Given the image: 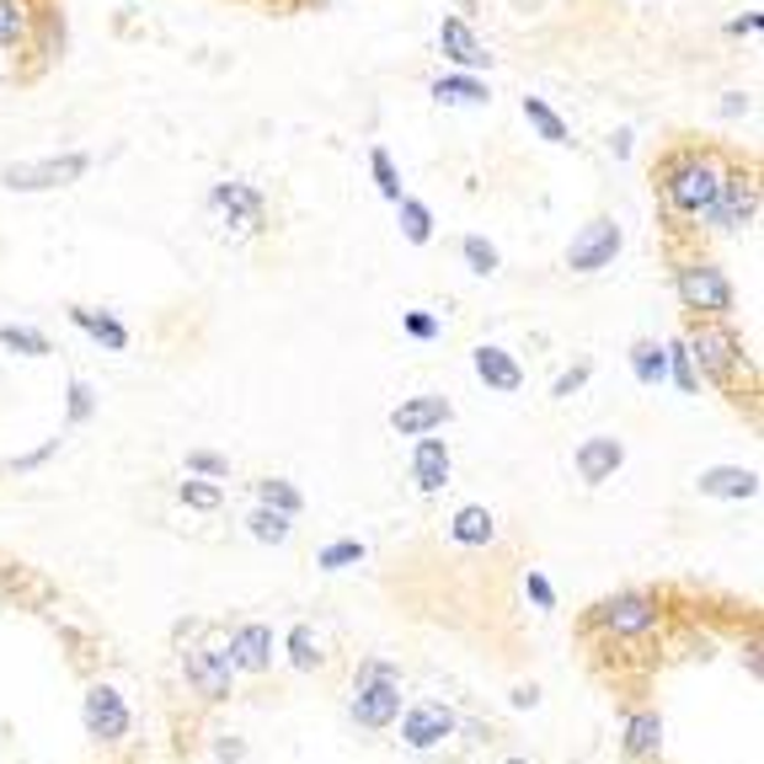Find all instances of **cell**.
Masks as SVG:
<instances>
[{
  "label": "cell",
  "instance_id": "cell-45",
  "mask_svg": "<svg viewBox=\"0 0 764 764\" xmlns=\"http://www.w3.org/2000/svg\"><path fill=\"white\" fill-rule=\"evenodd\" d=\"M54 449H59V439H48L43 449H33V454H22V460H16V471H38V465L48 460V454H54Z\"/></svg>",
  "mask_w": 764,
  "mask_h": 764
},
{
  "label": "cell",
  "instance_id": "cell-25",
  "mask_svg": "<svg viewBox=\"0 0 764 764\" xmlns=\"http://www.w3.org/2000/svg\"><path fill=\"white\" fill-rule=\"evenodd\" d=\"M396 225H402V241L406 246H428V241H434V225H439V220H434V209H428L423 199L402 193V199H396Z\"/></svg>",
  "mask_w": 764,
  "mask_h": 764
},
{
  "label": "cell",
  "instance_id": "cell-2",
  "mask_svg": "<svg viewBox=\"0 0 764 764\" xmlns=\"http://www.w3.org/2000/svg\"><path fill=\"white\" fill-rule=\"evenodd\" d=\"M203 214H209L214 236L231 241V246H241V241H251V236L268 231V199H262L257 182H241V177L214 182L209 199H203Z\"/></svg>",
  "mask_w": 764,
  "mask_h": 764
},
{
  "label": "cell",
  "instance_id": "cell-36",
  "mask_svg": "<svg viewBox=\"0 0 764 764\" xmlns=\"http://www.w3.org/2000/svg\"><path fill=\"white\" fill-rule=\"evenodd\" d=\"M668 348V380L679 385L684 396H695L700 391V374H695V363H689V348L684 342H663Z\"/></svg>",
  "mask_w": 764,
  "mask_h": 764
},
{
  "label": "cell",
  "instance_id": "cell-27",
  "mask_svg": "<svg viewBox=\"0 0 764 764\" xmlns=\"http://www.w3.org/2000/svg\"><path fill=\"white\" fill-rule=\"evenodd\" d=\"M658 749H663V717L658 711H637L626 722V754L631 760H658Z\"/></svg>",
  "mask_w": 764,
  "mask_h": 764
},
{
  "label": "cell",
  "instance_id": "cell-31",
  "mask_svg": "<svg viewBox=\"0 0 764 764\" xmlns=\"http://www.w3.org/2000/svg\"><path fill=\"white\" fill-rule=\"evenodd\" d=\"M246 529H251V540H262V546H283V540H289V514L268 508V503H257L251 519H246Z\"/></svg>",
  "mask_w": 764,
  "mask_h": 764
},
{
  "label": "cell",
  "instance_id": "cell-48",
  "mask_svg": "<svg viewBox=\"0 0 764 764\" xmlns=\"http://www.w3.org/2000/svg\"><path fill=\"white\" fill-rule=\"evenodd\" d=\"M508 764H529V760H508Z\"/></svg>",
  "mask_w": 764,
  "mask_h": 764
},
{
  "label": "cell",
  "instance_id": "cell-3",
  "mask_svg": "<svg viewBox=\"0 0 764 764\" xmlns=\"http://www.w3.org/2000/svg\"><path fill=\"white\" fill-rule=\"evenodd\" d=\"M674 294H679L684 311L711 316V322H727L732 305H738V289L727 279V268L711 262V257H684L679 268H674Z\"/></svg>",
  "mask_w": 764,
  "mask_h": 764
},
{
  "label": "cell",
  "instance_id": "cell-39",
  "mask_svg": "<svg viewBox=\"0 0 764 764\" xmlns=\"http://www.w3.org/2000/svg\"><path fill=\"white\" fill-rule=\"evenodd\" d=\"M188 471H193V476H209V482H220V476H231V460L214 454V449H193V454H188Z\"/></svg>",
  "mask_w": 764,
  "mask_h": 764
},
{
  "label": "cell",
  "instance_id": "cell-24",
  "mask_svg": "<svg viewBox=\"0 0 764 764\" xmlns=\"http://www.w3.org/2000/svg\"><path fill=\"white\" fill-rule=\"evenodd\" d=\"M626 359H631V374H637V385H647V391L668 380V348H663L658 337H637Z\"/></svg>",
  "mask_w": 764,
  "mask_h": 764
},
{
  "label": "cell",
  "instance_id": "cell-1",
  "mask_svg": "<svg viewBox=\"0 0 764 764\" xmlns=\"http://www.w3.org/2000/svg\"><path fill=\"white\" fill-rule=\"evenodd\" d=\"M722 171H727V161L717 150H706V145H679V150H668L663 161L652 166V188H658V199H663V209H668L674 220H706Z\"/></svg>",
  "mask_w": 764,
  "mask_h": 764
},
{
  "label": "cell",
  "instance_id": "cell-42",
  "mask_svg": "<svg viewBox=\"0 0 764 764\" xmlns=\"http://www.w3.org/2000/svg\"><path fill=\"white\" fill-rule=\"evenodd\" d=\"M760 33H764L760 11H743V16H732V22H727V38H760Z\"/></svg>",
  "mask_w": 764,
  "mask_h": 764
},
{
  "label": "cell",
  "instance_id": "cell-38",
  "mask_svg": "<svg viewBox=\"0 0 764 764\" xmlns=\"http://www.w3.org/2000/svg\"><path fill=\"white\" fill-rule=\"evenodd\" d=\"M402 332L417 337V342H434V337H443V322L428 316V311H402Z\"/></svg>",
  "mask_w": 764,
  "mask_h": 764
},
{
  "label": "cell",
  "instance_id": "cell-20",
  "mask_svg": "<svg viewBox=\"0 0 764 764\" xmlns=\"http://www.w3.org/2000/svg\"><path fill=\"white\" fill-rule=\"evenodd\" d=\"M428 97L439 108H486L492 102V86L482 76H471V70H449V76H439V81L428 86Z\"/></svg>",
  "mask_w": 764,
  "mask_h": 764
},
{
  "label": "cell",
  "instance_id": "cell-4",
  "mask_svg": "<svg viewBox=\"0 0 764 764\" xmlns=\"http://www.w3.org/2000/svg\"><path fill=\"white\" fill-rule=\"evenodd\" d=\"M760 171L754 166H727L722 182H717V199L706 209V225L722 231V236H738V231H754L760 225Z\"/></svg>",
  "mask_w": 764,
  "mask_h": 764
},
{
  "label": "cell",
  "instance_id": "cell-33",
  "mask_svg": "<svg viewBox=\"0 0 764 764\" xmlns=\"http://www.w3.org/2000/svg\"><path fill=\"white\" fill-rule=\"evenodd\" d=\"M177 497H182L188 508H199V514H214V508L225 503V486L209 482V476H193V471H188V482L177 486Z\"/></svg>",
  "mask_w": 764,
  "mask_h": 764
},
{
  "label": "cell",
  "instance_id": "cell-23",
  "mask_svg": "<svg viewBox=\"0 0 764 764\" xmlns=\"http://www.w3.org/2000/svg\"><path fill=\"white\" fill-rule=\"evenodd\" d=\"M519 113H524V123L535 128V139H546V145H572V128H566V119L546 102V97H524Z\"/></svg>",
  "mask_w": 764,
  "mask_h": 764
},
{
  "label": "cell",
  "instance_id": "cell-11",
  "mask_svg": "<svg viewBox=\"0 0 764 764\" xmlns=\"http://www.w3.org/2000/svg\"><path fill=\"white\" fill-rule=\"evenodd\" d=\"M81 722H86V732H91V738H102V743H119L123 732H128V700H123L113 684H97V689L86 695Z\"/></svg>",
  "mask_w": 764,
  "mask_h": 764
},
{
  "label": "cell",
  "instance_id": "cell-21",
  "mask_svg": "<svg viewBox=\"0 0 764 764\" xmlns=\"http://www.w3.org/2000/svg\"><path fill=\"white\" fill-rule=\"evenodd\" d=\"M70 322L81 326L91 342H102L108 353H123V348H128V326H123L113 311H97V305H70Z\"/></svg>",
  "mask_w": 764,
  "mask_h": 764
},
{
  "label": "cell",
  "instance_id": "cell-18",
  "mask_svg": "<svg viewBox=\"0 0 764 764\" xmlns=\"http://www.w3.org/2000/svg\"><path fill=\"white\" fill-rule=\"evenodd\" d=\"M412 482H417V492H443V486H449V443L434 439V434H417Z\"/></svg>",
  "mask_w": 764,
  "mask_h": 764
},
{
  "label": "cell",
  "instance_id": "cell-10",
  "mask_svg": "<svg viewBox=\"0 0 764 764\" xmlns=\"http://www.w3.org/2000/svg\"><path fill=\"white\" fill-rule=\"evenodd\" d=\"M182 674L199 689L203 700H225L231 695V679H236V663L231 652H214V647H188L182 652Z\"/></svg>",
  "mask_w": 764,
  "mask_h": 764
},
{
  "label": "cell",
  "instance_id": "cell-46",
  "mask_svg": "<svg viewBox=\"0 0 764 764\" xmlns=\"http://www.w3.org/2000/svg\"><path fill=\"white\" fill-rule=\"evenodd\" d=\"M631 139H637L631 128H620V134H609V156H615V161H626V156H631Z\"/></svg>",
  "mask_w": 764,
  "mask_h": 764
},
{
  "label": "cell",
  "instance_id": "cell-17",
  "mask_svg": "<svg viewBox=\"0 0 764 764\" xmlns=\"http://www.w3.org/2000/svg\"><path fill=\"white\" fill-rule=\"evenodd\" d=\"M695 492L700 497H722V503H749V497H760V471H749V465H711V471L695 476Z\"/></svg>",
  "mask_w": 764,
  "mask_h": 764
},
{
  "label": "cell",
  "instance_id": "cell-14",
  "mask_svg": "<svg viewBox=\"0 0 764 764\" xmlns=\"http://www.w3.org/2000/svg\"><path fill=\"white\" fill-rule=\"evenodd\" d=\"M471 369H476V380H482L486 391H497V396H514V391H524V363L514 359L508 348H497V342L471 348Z\"/></svg>",
  "mask_w": 764,
  "mask_h": 764
},
{
  "label": "cell",
  "instance_id": "cell-16",
  "mask_svg": "<svg viewBox=\"0 0 764 764\" xmlns=\"http://www.w3.org/2000/svg\"><path fill=\"white\" fill-rule=\"evenodd\" d=\"M449 417H454V406L443 402V396H406V402L391 412V428H396L402 439H417V434H439Z\"/></svg>",
  "mask_w": 764,
  "mask_h": 764
},
{
  "label": "cell",
  "instance_id": "cell-22",
  "mask_svg": "<svg viewBox=\"0 0 764 764\" xmlns=\"http://www.w3.org/2000/svg\"><path fill=\"white\" fill-rule=\"evenodd\" d=\"M33 16H38V0H0V48H5V54L27 48Z\"/></svg>",
  "mask_w": 764,
  "mask_h": 764
},
{
  "label": "cell",
  "instance_id": "cell-44",
  "mask_svg": "<svg viewBox=\"0 0 764 764\" xmlns=\"http://www.w3.org/2000/svg\"><path fill=\"white\" fill-rule=\"evenodd\" d=\"M749 108H754V97H749V91H727V97H722V108H717V113H722V119H743Z\"/></svg>",
  "mask_w": 764,
  "mask_h": 764
},
{
  "label": "cell",
  "instance_id": "cell-34",
  "mask_svg": "<svg viewBox=\"0 0 764 764\" xmlns=\"http://www.w3.org/2000/svg\"><path fill=\"white\" fill-rule=\"evenodd\" d=\"M257 503H268V508H279V514H300L305 508V497H300V486L283 482V476H268V482H257Z\"/></svg>",
  "mask_w": 764,
  "mask_h": 764
},
{
  "label": "cell",
  "instance_id": "cell-30",
  "mask_svg": "<svg viewBox=\"0 0 764 764\" xmlns=\"http://www.w3.org/2000/svg\"><path fill=\"white\" fill-rule=\"evenodd\" d=\"M460 257H465V268H471L476 279H492V273L503 268V251L486 241V236H476V231H471V236L460 241Z\"/></svg>",
  "mask_w": 764,
  "mask_h": 764
},
{
  "label": "cell",
  "instance_id": "cell-37",
  "mask_svg": "<svg viewBox=\"0 0 764 764\" xmlns=\"http://www.w3.org/2000/svg\"><path fill=\"white\" fill-rule=\"evenodd\" d=\"M353 562H363L359 540H332L322 557H316V566H326V572H342V566H353Z\"/></svg>",
  "mask_w": 764,
  "mask_h": 764
},
{
  "label": "cell",
  "instance_id": "cell-26",
  "mask_svg": "<svg viewBox=\"0 0 764 764\" xmlns=\"http://www.w3.org/2000/svg\"><path fill=\"white\" fill-rule=\"evenodd\" d=\"M492 535H497V519H492V508H482V503H471V508H460L449 519V540L454 546H486Z\"/></svg>",
  "mask_w": 764,
  "mask_h": 764
},
{
  "label": "cell",
  "instance_id": "cell-15",
  "mask_svg": "<svg viewBox=\"0 0 764 764\" xmlns=\"http://www.w3.org/2000/svg\"><path fill=\"white\" fill-rule=\"evenodd\" d=\"M572 465H577V476L588 486H604L620 465H626V443L615 439V434H594V439L577 443V454H572Z\"/></svg>",
  "mask_w": 764,
  "mask_h": 764
},
{
  "label": "cell",
  "instance_id": "cell-47",
  "mask_svg": "<svg viewBox=\"0 0 764 764\" xmlns=\"http://www.w3.org/2000/svg\"><path fill=\"white\" fill-rule=\"evenodd\" d=\"M0 54H5V48H0ZM5 76H11V65H5V59H0V81H5Z\"/></svg>",
  "mask_w": 764,
  "mask_h": 764
},
{
  "label": "cell",
  "instance_id": "cell-9",
  "mask_svg": "<svg viewBox=\"0 0 764 764\" xmlns=\"http://www.w3.org/2000/svg\"><path fill=\"white\" fill-rule=\"evenodd\" d=\"M439 54L454 65V70H471V76H486L492 70V48L476 38V27L465 22V16H443L439 22Z\"/></svg>",
  "mask_w": 764,
  "mask_h": 764
},
{
  "label": "cell",
  "instance_id": "cell-43",
  "mask_svg": "<svg viewBox=\"0 0 764 764\" xmlns=\"http://www.w3.org/2000/svg\"><path fill=\"white\" fill-rule=\"evenodd\" d=\"M524 594L540 604V609H557V594H551V583H546L540 572H529V577H524Z\"/></svg>",
  "mask_w": 764,
  "mask_h": 764
},
{
  "label": "cell",
  "instance_id": "cell-41",
  "mask_svg": "<svg viewBox=\"0 0 764 764\" xmlns=\"http://www.w3.org/2000/svg\"><path fill=\"white\" fill-rule=\"evenodd\" d=\"M91 412H97V391L86 380H70V423H91Z\"/></svg>",
  "mask_w": 764,
  "mask_h": 764
},
{
  "label": "cell",
  "instance_id": "cell-13",
  "mask_svg": "<svg viewBox=\"0 0 764 764\" xmlns=\"http://www.w3.org/2000/svg\"><path fill=\"white\" fill-rule=\"evenodd\" d=\"M599 626L615 631V637H642L658 626V604L647 594H615V599L599 604Z\"/></svg>",
  "mask_w": 764,
  "mask_h": 764
},
{
  "label": "cell",
  "instance_id": "cell-12",
  "mask_svg": "<svg viewBox=\"0 0 764 764\" xmlns=\"http://www.w3.org/2000/svg\"><path fill=\"white\" fill-rule=\"evenodd\" d=\"M443 738H454V711L439 706V700H417L412 711L402 717V743L406 749H439Z\"/></svg>",
  "mask_w": 764,
  "mask_h": 764
},
{
  "label": "cell",
  "instance_id": "cell-8",
  "mask_svg": "<svg viewBox=\"0 0 764 764\" xmlns=\"http://www.w3.org/2000/svg\"><path fill=\"white\" fill-rule=\"evenodd\" d=\"M620 246H626L620 220H609V214L588 220V225L572 236V246H566V273H577V279H594V273H604V268H615Z\"/></svg>",
  "mask_w": 764,
  "mask_h": 764
},
{
  "label": "cell",
  "instance_id": "cell-28",
  "mask_svg": "<svg viewBox=\"0 0 764 764\" xmlns=\"http://www.w3.org/2000/svg\"><path fill=\"white\" fill-rule=\"evenodd\" d=\"M0 348H5V353H22V359H48V353H54L48 332H38V326H16V322L0 326Z\"/></svg>",
  "mask_w": 764,
  "mask_h": 764
},
{
  "label": "cell",
  "instance_id": "cell-19",
  "mask_svg": "<svg viewBox=\"0 0 764 764\" xmlns=\"http://www.w3.org/2000/svg\"><path fill=\"white\" fill-rule=\"evenodd\" d=\"M231 663H236L241 674H268V668H273V631H268L262 620L241 626V631L231 637Z\"/></svg>",
  "mask_w": 764,
  "mask_h": 764
},
{
  "label": "cell",
  "instance_id": "cell-5",
  "mask_svg": "<svg viewBox=\"0 0 764 764\" xmlns=\"http://www.w3.org/2000/svg\"><path fill=\"white\" fill-rule=\"evenodd\" d=\"M684 348H689L695 374H706V380H717V385H732L738 369H743V337H738L727 322H711V316H695Z\"/></svg>",
  "mask_w": 764,
  "mask_h": 764
},
{
  "label": "cell",
  "instance_id": "cell-29",
  "mask_svg": "<svg viewBox=\"0 0 764 764\" xmlns=\"http://www.w3.org/2000/svg\"><path fill=\"white\" fill-rule=\"evenodd\" d=\"M27 48L38 54V59H54L59 48H65V22L54 16V5H38V16H33V38Z\"/></svg>",
  "mask_w": 764,
  "mask_h": 764
},
{
  "label": "cell",
  "instance_id": "cell-40",
  "mask_svg": "<svg viewBox=\"0 0 764 764\" xmlns=\"http://www.w3.org/2000/svg\"><path fill=\"white\" fill-rule=\"evenodd\" d=\"M588 374H594V363H588V359H577V363H572V369L562 374V380L551 385V396H557V402H566L572 391H583V385H588Z\"/></svg>",
  "mask_w": 764,
  "mask_h": 764
},
{
  "label": "cell",
  "instance_id": "cell-35",
  "mask_svg": "<svg viewBox=\"0 0 764 764\" xmlns=\"http://www.w3.org/2000/svg\"><path fill=\"white\" fill-rule=\"evenodd\" d=\"M289 663H294L300 674H311V668L322 663V642H316L311 626H294V631H289Z\"/></svg>",
  "mask_w": 764,
  "mask_h": 764
},
{
  "label": "cell",
  "instance_id": "cell-7",
  "mask_svg": "<svg viewBox=\"0 0 764 764\" xmlns=\"http://www.w3.org/2000/svg\"><path fill=\"white\" fill-rule=\"evenodd\" d=\"M353 722L359 727H391L402 717V674L391 663H363L359 668V684H353V700H348Z\"/></svg>",
  "mask_w": 764,
  "mask_h": 764
},
{
  "label": "cell",
  "instance_id": "cell-32",
  "mask_svg": "<svg viewBox=\"0 0 764 764\" xmlns=\"http://www.w3.org/2000/svg\"><path fill=\"white\" fill-rule=\"evenodd\" d=\"M369 177H374V188H380V199H385V203L402 199V171H396V161H391V150H385V145H374V150H369Z\"/></svg>",
  "mask_w": 764,
  "mask_h": 764
},
{
  "label": "cell",
  "instance_id": "cell-6",
  "mask_svg": "<svg viewBox=\"0 0 764 764\" xmlns=\"http://www.w3.org/2000/svg\"><path fill=\"white\" fill-rule=\"evenodd\" d=\"M91 171L86 150H65V156H38V161H5L0 166V188L5 193H54V188H70Z\"/></svg>",
  "mask_w": 764,
  "mask_h": 764
}]
</instances>
